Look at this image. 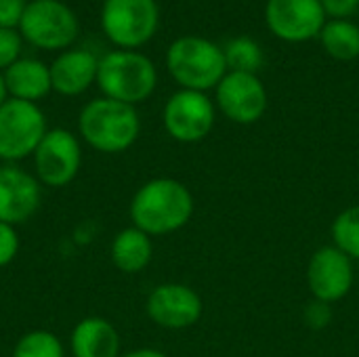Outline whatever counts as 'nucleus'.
Wrapping results in <instances>:
<instances>
[{"label":"nucleus","mask_w":359,"mask_h":357,"mask_svg":"<svg viewBox=\"0 0 359 357\" xmlns=\"http://www.w3.org/2000/svg\"><path fill=\"white\" fill-rule=\"evenodd\" d=\"M19 34L40 50H67L80 34V23L61 0H32L19 21Z\"/></svg>","instance_id":"5"},{"label":"nucleus","mask_w":359,"mask_h":357,"mask_svg":"<svg viewBox=\"0 0 359 357\" xmlns=\"http://www.w3.org/2000/svg\"><path fill=\"white\" fill-rule=\"evenodd\" d=\"M23 38L17 29L0 27V74L11 67L17 59H21Z\"/></svg>","instance_id":"23"},{"label":"nucleus","mask_w":359,"mask_h":357,"mask_svg":"<svg viewBox=\"0 0 359 357\" xmlns=\"http://www.w3.org/2000/svg\"><path fill=\"white\" fill-rule=\"evenodd\" d=\"M34 175L42 187L59 189L69 185L82 168L80 137L67 128H48L36 147Z\"/></svg>","instance_id":"8"},{"label":"nucleus","mask_w":359,"mask_h":357,"mask_svg":"<svg viewBox=\"0 0 359 357\" xmlns=\"http://www.w3.org/2000/svg\"><path fill=\"white\" fill-rule=\"evenodd\" d=\"M109 257L118 271L128 274V276L141 274L149 267L154 259L151 236L137 229L135 225L124 227L114 236L111 246H109Z\"/></svg>","instance_id":"18"},{"label":"nucleus","mask_w":359,"mask_h":357,"mask_svg":"<svg viewBox=\"0 0 359 357\" xmlns=\"http://www.w3.org/2000/svg\"><path fill=\"white\" fill-rule=\"evenodd\" d=\"M141 135V118L135 105L107 97L88 101L78 114V137L99 154H122Z\"/></svg>","instance_id":"2"},{"label":"nucleus","mask_w":359,"mask_h":357,"mask_svg":"<svg viewBox=\"0 0 359 357\" xmlns=\"http://www.w3.org/2000/svg\"><path fill=\"white\" fill-rule=\"evenodd\" d=\"M120 357H168L164 351L160 349H151V347H141V349H133V351H126Z\"/></svg>","instance_id":"28"},{"label":"nucleus","mask_w":359,"mask_h":357,"mask_svg":"<svg viewBox=\"0 0 359 357\" xmlns=\"http://www.w3.org/2000/svg\"><path fill=\"white\" fill-rule=\"evenodd\" d=\"M355 282L353 259H349L334 244L318 248L307 265V286L313 301L334 305L343 301Z\"/></svg>","instance_id":"11"},{"label":"nucleus","mask_w":359,"mask_h":357,"mask_svg":"<svg viewBox=\"0 0 359 357\" xmlns=\"http://www.w3.org/2000/svg\"><path fill=\"white\" fill-rule=\"evenodd\" d=\"M217 105L227 120L248 126L263 118L267 109V90L257 74L227 72L217 84Z\"/></svg>","instance_id":"12"},{"label":"nucleus","mask_w":359,"mask_h":357,"mask_svg":"<svg viewBox=\"0 0 359 357\" xmlns=\"http://www.w3.org/2000/svg\"><path fill=\"white\" fill-rule=\"evenodd\" d=\"M99 21L116 48L137 50L154 38L160 8L156 0H103Z\"/></svg>","instance_id":"6"},{"label":"nucleus","mask_w":359,"mask_h":357,"mask_svg":"<svg viewBox=\"0 0 359 357\" xmlns=\"http://www.w3.org/2000/svg\"><path fill=\"white\" fill-rule=\"evenodd\" d=\"M196 210L189 187L172 177H156L145 181L133 196L128 215L137 229L151 238L168 236L183 229Z\"/></svg>","instance_id":"1"},{"label":"nucleus","mask_w":359,"mask_h":357,"mask_svg":"<svg viewBox=\"0 0 359 357\" xmlns=\"http://www.w3.org/2000/svg\"><path fill=\"white\" fill-rule=\"evenodd\" d=\"M326 15L334 19H347L359 8V0H320Z\"/></svg>","instance_id":"27"},{"label":"nucleus","mask_w":359,"mask_h":357,"mask_svg":"<svg viewBox=\"0 0 359 357\" xmlns=\"http://www.w3.org/2000/svg\"><path fill=\"white\" fill-rule=\"evenodd\" d=\"M48 124L38 103L6 99L0 105V162L19 164L32 158Z\"/></svg>","instance_id":"7"},{"label":"nucleus","mask_w":359,"mask_h":357,"mask_svg":"<svg viewBox=\"0 0 359 357\" xmlns=\"http://www.w3.org/2000/svg\"><path fill=\"white\" fill-rule=\"evenodd\" d=\"M2 78L11 99L38 103L53 90L50 69L40 59L21 57L2 72Z\"/></svg>","instance_id":"17"},{"label":"nucleus","mask_w":359,"mask_h":357,"mask_svg":"<svg viewBox=\"0 0 359 357\" xmlns=\"http://www.w3.org/2000/svg\"><path fill=\"white\" fill-rule=\"evenodd\" d=\"M332 320V309L330 305L326 303H320V301H313L311 305L305 307V324L313 330H320V328H326Z\"/></svg>","instance_id":"26"},{"label":"nucleus","mask_w":359,"mask_h":357,"mask_svg":"<svg viewBox=\"0 0 359 357\" xmlns=\"http://www.w3.org/2000/svg\"><path fill=\"white\" fill-rule=\"evenodd\" d=\"M27 0H0V27L15 29L23 17Z\"/></svg>","instance_id":"25"},{"label":"nucleus","mask_w":359,"mask_h":357,"mask_svg":"<svg viewBox=\"0 0 359 357\" xmlns=\"http://www.w3.org/2000/svg\"><path fill=\"white\" fill-rule=\"evenodd\" d=\"M166 69L185 90L206 93L217 88L229 72L219 44L202 36H181L166 50Z\"/></svg>","instance_id":"4"},{"label":"nucleus","mask_w":359,"mask_h":357,"mask_svg":"<svg viewBox=\"0 0 359 357\" xmlns=\"http://www.w3.org/2000/svg\"><path fill=\"white\" fill-rule=\"evenodd\" d=\"M215 120L217 109L210 97L206 93L185 88L172 93L162 112V122L168 137L179 143L204 141L212 133Z\"/></svg>","instance_id":"9"},{"label":"nucleus","mask_w":359,"mask_h":357,"mask_svg":"<svg viewBox=\"0 0 359 357\" xmlns=\"http://www.w3.org/2000/svg\"><path fill=\"white\" fill-rule=\"evenodd\" d=\"M0 164H2V162H0Z\"/></svg>","instance_id":"30"},{"label":"nucleus","mask_w":359,"mask_h":357,"mask_svg":"<svg viewBox=\"0 0 359 357\" xmlns=\"http://www.w3.org/2000/svg\"><path fill=\"white\" fill-rule=\"evenodd\" d=\"M101 97L137 105L149 99L158 86V69L154 61L126 48H114L99 57L97 82Z\"/></svg>","instance_id":"3"},{"label":"nucleus","mask_w":359,"mask_h":357,"mask_svg":"<svg viewBox=\"0 0 359 357\" xmlns=\"http://www.w3.org/2000/svg\"><path fill=\"white\" fill-rule=\"evenodd\" d=\"M42 185L19 164H0V221L6 225L27 223L40 208Z\"/></svg>","instance_id":"14"},{"label":"nucleus","mask_w":359,"mask_h":357,"mask_svg":"<svg viewBox=\"0 0 359 357\" xmlns=\"http://www.w3.org/2000/svg\"><path fill=\"white\" fill-rule=\"evenodd\" d=\"M72 357H120L122 341L116 326L99 316L82 318L69 335Z\"/></svg>","instance_id":"16"},{"label":"nucleus","mask_w":359,"mask_h":357,"mask_svg":"<svg viewBox=\"0 0 359 357\" xmlns=\"http://www.w3.org/2000/svg\"><path fill=\"white\" fill-rule=\"evenodd\" d=\"M8 99V93H6V84H4V78L0 74V105Z\"/></svg>","instance_id":"29"},{"label":"nucleus","mask_w":359,"mask_h":357,"mask_svg":"<svg viewBox=\"0 0 359 357\" xmlns=\"http://www.w3.org/2000/svg\"><path fill=\"white\" fill-rule=\"evenodd\" d=\"M19 255V234L17 227L0 221V269L11 265Z\"/></svg>","instance_id":"24"},{"label":"nucleus","mask_w":359,"mask_h":357,"mask_svg":"<svg viewBox=\"0 0 359 357\" xmlns=\"http://www.w3.org/2000/svg\"><path fill=\"white\" fill-rule=\"evenodd\" d=\"M11 357H65V347L50 330H29L17 339Z\"/></svg>","instance_id":"22"},{"label":"nucleus","mask_w":359,"mask_h":357,"mask_svg":"<svg viewBox=\"0 0 359 357\" xmlns=\"http://www.w3.org/2000/svg\"><path fill=\"white\" fill-rule=\"evenodd\" d=\"M147 318L164 330H185L196 326L204 314L202 297L187 284H158L145 301Z\"/></svg>","instance_id":"10"},{"label":"nucleus","mask_w":359,"mask_h":357,"mask_svg":"<svg viewBox=\"0 0 359 357\" xmlns=\"http://www.w3.org/2000/svg\"><path fill=\"white\" fill-rule=\"evenodd\" d=\"M225 61L229 72H244V74H257L263 65V50L261 46L248 38V36H238L231 38L225 48Z\"/></svg>","instance_id":"20"},{"label":"nucleus","mask_w":359,"mask_h":357,"mask_svg":"<svg viewBox=\"0 0 359 357\" xmlns=\"http://www.w3.org/2000/svg\"><path fill=\"white\" fill-rule=\"evenodd\" d=\"M320 40L324 50L339 61H353L359 57V27L349 19H332L322 32Z\"/></svg>","instance_id":"19"},{"label":"nucleus","mask_w":359,"mask_h":357,"mask_svg":"<svg viewBox=\"0 0 359 357\" xmlns=\"http://www.w3.org/2000/svg\"><path fill=\"white\" fill-rule=\"evenodd\" d=\"M332 244L349 259L359 261V204L347 206L332 221Z\"/></svg>","instance_id":"21"},{"label":"nucleus","mask_w":359,"mask_h":357,"mask_svg":"<svg viewBox=\"0 0 359 357\" xmlns=\"http://www.w3.org/2000/svg\"><path fill=\"white\" fill-rule=\"evenodd\" d=\"M265 21L278 38L305 42L320 36L326 25V13L320 0H267Z\"/></svg>","instance_id":"13"},{"label":"nucleus","mask_w":359,"mask_h":357,"mask_svg":"<svg viewBox=\"0 0 359 357\" xmlns=\"http://www.w3.org/2000/svg\"><path fill=\"white\" fill-rule=\"evenodd\" d=\"M48 69L57 95L78 97L97 82L99 57L90 48H67L50 61Z\"/></svg>","instance_id":"15"}]
</instances>
